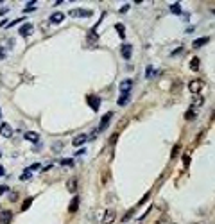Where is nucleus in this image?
Wrapping results in <instances>:
<instances>
[{
    "mask_svg": "<svg viewBox=\"0 0 215 224\" xmlns=\"http://www.w3.org/2000/svg\"><path fill=\"white\" fill-rule=\"evenodd\" d=\"M0 117H2V111H0Z\"/></svg>",
    "mask_w": 215,
    "mask_h": 224,
    "instance_id": "nucleus-34",
    "label": "nucleus"
},
{
    "mask_svg": "<svg viewBox=\"0 0 215 224\" xmlns=\"http://www.w3.org/2000/svg\"><path fill=\"white\" fill-rule=\"evenodd\" d=\"M6 192H7V187H6V185H2V187H0V195H4Z\"/></svg>",
    "mask_w": 215,
    "mask_h": 224,
    "instance_id": "nucleus-27",
    "label": "nucleus"
},
{
    "mask_svg": "<svg viewBox=\"0 0 215 224\" xmlns=\"http://www.w3.org/2000/svg\"><path fill=\"white\" fill-rule=\"evenodd\" d=\"M36 6H38L36 2H29V4H27V7H25V13H31V11H34V9H36Z\"/></svg>",
    "mask_w": 215,
    "mask_h": 224,
    "instance_id": "nucleus-20",
    "label": "nucleus"
},
{
    "mask_svg": "<svg viewBox=\"0 0 215 224\" xmlns=\"http://www.w3.org/2000/svg\"><path fill=\"white\" fill-rule=\"evenodd\" d=\"M25 140H29V142H38V140H39V134L29 131V133H25Z\"/></svg>",
    "mask_w": 215,
    "mask_h": 224,
    "instance_id": "nucleus-14",
    "label": "nucleus"
},
{
    "mask_svg": "<svg viewBox=\"0 0 215 224\" xmlns=\"http://www.w3.org/2000/svg\"><path fill=\"white\" fill-rule=\"evenodd\" d=\"M201 86H203V81L196 79V81H192V83L188 84V90H190L194 95H197V93H199V90H201Z\"/></svg>",
    "mask_w": 215,
    "mask_h": 224,
    "instance_id": "nucleus-3",
    "label": "nucleus"
},
{
    "mask_svg": "<svg viewBox=\"0 0 215 224\" xmlns=\"http://www.w3.org/2000/svg\"><path fill=\"white\" fill-rule=\"evenodd\" d=\"M61 165H68V167H70V165H74V160H63Z\"/></svg>",
    "mask_w": 215,
    "mask_h": 224,
    "instance_id": "nucleus-25",
    "label": "nucleus"
},
{
    "mask_svg": "<svg viewBox=\"0 0 215 224\" xmlns=\"http://www.w3.org/2000/svg\"><path fill=\"white\" fill-rule=\"evenodd\" d=\"M13 220V213L9 210H4V212H0V224H9Z\"/></svg>",
    "mask_w": 215,
    "mask_h": 224,
    "instance_id": "nucleus-4",
    "label": "nucleus"
},
{
    "mask_svg": "<svg viewBox=\"0 0 215 224\" xmlns=\"http://www.w3.org/2000/svg\"><path fill=\"white\" fill-rule=\"evenodd\" d=\"M67 190H68L70 194H75V192H77V177H70V179H68Z\"/></svg>",
    "mask_w": 215,
    "mask_h": 224,
    "instance_id": "nucleus-7",
    "label": "nucleus"
},
{
    "mask_svg": "<svg viewBox=\"0 0 215 224\" xmlns=\"http://www.w3.org/2000/svg\"><path fill=\"white\" fill-rule=\"evenodd\" d=\"M86 140H88V136H86V134H79L77 138H74V145H75V147H79V145H82Z\"/></svg>",
    "mask_w": 215,
    "mask_h": 224,
    "instance_id": "nucleus-15",
    "label": "nucleus"
},
{
    "mask_svg": "<svg viewBox=\"0 0 215 224\" xmlns=\"http://www.w3.org/2000/svg\"><path fill=\"white\" fill-rule=\"evenodd\" d=\"M194 117H196V113H194V111H186V115H185V118H186V120H192Z\"/></svg>",
    "mask_w": 215,
    "mask_h": 224,
    "instance_id": "nucleus-24",
    "label": "nucleus"
},
{
    "mask_svg": "<svg viewBox=\"0 0 215 224\" xmlns=\"http://www.w3.org/2000/svg\"><path fill=\"white\" fill-rule=\"evenodd\" d=\"M131 45H124V47H122V57L124 59H129V57H131Z\"/></svg>",
    "mask_w": 215,
    "mask_h": 224,
    "instance_id": "nucleus-12",
    "label": "nucleus"
},
{
    "mask_svg": "<svg viewBox=\"0 0 215 224\" xmlns=\"http://www.w3.org/2000/svg\"><path fill=\"white\" fill-rule=\"evenodd\" d=\"M38 169H39V163H34V165L29 167V170H38Z\"/></svg>",
    "mask_w": 215,
    "mask_h": 224,
    "instance_id": "nucleus-29",
    "label": "nucleus"
},
{
    "mask_svg": "<svg viewBox=\"0 0 215 224\" xmlns=\"http://www.w3.org/2000/svg\"><path fill=\"white\" fill-rule=\"evenodd\" d=\"M127 101H129V95H122V97L118 99V106H124V104H127Z\"/></svg>",
    "mask_w": 215,
    "mask_h": 224,
    "instance_id": "nucleus-21",
    "label": "nucleus"
},
{
    "mask_svg": "<svg viewBox=\"0 0 215 224\" xmlns=\"http://www.w3.org/2000/svg\"><path fill=\"white\" fill-rule=\"evenodd\" d=\"M208 43V36H204V38H199V39H196L194 41V49H199V47H203V45H206Z\"/></svg>",
    "mask_w": 215,
    "mask_h": 224,
    "instance_id": "nucleus-16",
    "label": "nucleus"
},
{
    "mask_svg": "<svg viewBox=\"0 0 215 224\" xmlns=\"http://www.w3.org/2000/svg\"><path fill=\"white\" fill-rule=\"evenodd\" d=\"M145 75H147V77H150V75H153V66H149V68H147V72H145Z\"/></svg>",
    "mask_w": 215,
    "mask_h": 224,
    "instance_id": "nucleus-28",
    "label": "nucleus"
},
{
    "mask_svg": "<svg viewBox=\"0 0 215 224\" xmlns=\"http://www.w3.org/2000/svg\"><path fill=\"white\" fill-rule=\"evenodd\" d=\"M22 179H24V181H27V179H31V170H29V169H27L24 174H22Z\"/></svg>",
    "mask_w": 215,
    "mask_h": 224,
    "instance_id": "nucleus-23",
    "label": "nucleus"
},
{
    "mask_svg": "<svg viewBox=\"0 0 215 224\" xmlns=\"http://www.w3.org/2000/svg\"><path fill=\"white\" fill-rule=\"evenodd\" d=\"M32 24H25L24 27H20V36H29L31 32H32Z\"/></svg>",
    "mask_w": 215,
    "mask_h": 224,
    "instance_id": "nucleus-10",
    "label": "nucleus"
},
{
    "mask_svg": "<svg viewBox=\"0 0 215 224\" xmlns=\"http://www.w3.org/2000/svg\"><path fill=\"white\" fill-rule=\"evenodd\" d=\"M178 151H179V145H176L174 151H172V158H176V156H178Z\"/></svg>",
    "mask_w": 215,
    "mask_h": 224,
    "instance_id": "nucleus-26",
    "label": "nucleus"
},
{
    "mask_svg": "<svg viewBox=\"0 0 215 224\" xmlns=\"http://www.w3.org/2000/svg\"><path fill=\"white\" fill-rule=\"evenodd\" d=\"M0 176H4V167L0 165Z\"/></svg>",
    "mask_w": 215,
    "mask_h": 224,
    "instance_id": "nucleus-32",
    "label": "nucleus"
},
{
    "mask_svg": "<svg viewBox=\"0 0 215 224\" xmlns=\"http://www.w3.org/2000/svg\"><path fill=\"white\" fill-rule=\"evenodd\" d=\"M131 88H133V81H131V79H124V81L120 83V92H122L124 95H129Z\"/></svg>",
    "mask_w": 215,
    "mask_h": 224,
    "instance_id": "nucleus-1",
    "label": "nucleus"
},
{
    "mask_svg": "<svg viewBox=\"0 0 215 224\" xmlns=\"http://www.w3.org/2000/svg\"><path fill=\"white\" fill-rule=\"evenodd\" d=\"M170 11L174 13V14H179V13H181V6H179V4H172V6H170Z\"/></svg>",
    "mask_w": 215,
    "mask_h": 224,
    "instance_id": "nucleus-19",
    "label": "nucleus"
},
{
    "mask_svg": "<svg viewBox=\"0 0 215 224\" xmlns=\"http://www.w3.org/2000/svg\"><path fill=\"white\" fill-rule=\"evenodd\" d=\"M4 56H6V54H4V52H2V49H0V59H2V57H4Z\"/></svg>",
    "mask_w": 215,
    "mask_h": 224,
    "instance_id": "nucleus-33",
    "label": "nucleus"
},
{
    "mask_svg": "<svg viewBox=\"0 0 215 224\" xmlns=\"http://www.w3.org/2000/svg\"><path fill=\"white\" fill-rule=\"evenodd\" d=\"M0 136L11 138V136H13V127H11L9 124H2V126H0Z\"/></svg>",
    "mask_w": 215,
    "mask_h": 224,
    "instance_id": "nucleus-2",
    "label": "nucleus"
},
{
    "mask_svg": "<svg viewBox=\"0 0 215 224\" xmlns=\"http://www.w3.org/2000/svg\"><path fill=\"white\" fill-rule=\"evenodd\" d=\"M32 201H34V197H27V199L24 201V203H22V210H27V208L32 205Z\"/></svg>",
    "mask_w": 215,
    "mask_h": 224,
    "instance_id": "nucleus-17",
    "label": "nucleus"
},
{
    "mask_svg": "<svg viewBox=\"0 0 215 224\" xmlns=\"http://www.w3.org/2000/svg\"><path fill=\"white\" fill-rule=\"evenodd\" d=\"M63 20H64V14H63V13H59V11H57V13H54V14L50 16V22H52V24H61Z\"/></svg>",
    "mask_w": 215,
    "mask_h": 224,
    "instance_id": "nucleus-11",
    "label": "nucleus"
},
{
    "mask_svg": "<svg viewBox=\"0 0 215 224\" xmlns=\"http://www.w3.org/2000/svg\"><path fill=\"white\" fill-rule=\"evenodd\" d=\"M190 68H192V70H197V68H199V59H197V57H194V59L190 61Z\"/></svg>",
    "mask_w": 215,
    "mask_h": 224,
    "instance_id": "nucleus-18",
    "label": "nucleus"
},
{
    "mask_svg": "<svg viewBox=\"0 0 215 224\" xmlns=\"http://www.w3.org/2000/svg\"><path fill=\"white\" fill-rule=\"evenodd\" d=\"M9 199H11V201H16V199H18V195H16V192H13V194H11V197H9Z\"/></svg>",
    "mask_w": 215,
    "mask_h": 224,
    "instance_id": "nucleus-30",
    "label": "nucleus"
},
{
    "mask_svg": "<svg viewBox=\"0 0 215 224\" xmlns=\"http://www.w3.org/2000/svg\"><path fill=\"white\" fill-rule=\"evenodd\" d=\"M115 29L118 31V34H120V38H124V25H120V24H117V25H115Z\"/></svg>",
    "mask_w": 215,
    "mask_h": 224,
    "instance_id": "nucleus-22",
    "label": "nucleus"
},
{
    "mask_svg": "<svg viewBox=\"0 0 215 224\" xmlns=\"http://www.w3.org/2000/svg\"><path fill=\"white\" fill-rule=\"evenodd\" d=\"M70 16H92V11L90 9H72L70 11Z\"/></svg>",
    "mask_w": 215,
    "mask_h": 224,
    "instance_id": "nucleus-6",
    "label": "nucleus"
},
{
    "mask_svg": "<svg viewBox=\"0 0 215 224\" xmlns=\"http://www.w3.org/2000/svg\"><path fill=\"white\" fill-rule=\"evenodd\" d=\"M113 220H115V212L108 210L106 215H104V219H102V224H113Z\"/></svg>",
    "mask_w": 215,
    "mask_h": 224,
    "instance_id": "nucleus-8",
    "label": "nucleus"
},
{
    "mask_svg": "<svg viewBox=\"0 0 215 224\" xmlns=\"http://www.w3.org/2000/svg\"><path fill=\"white\" fill-rule=\"evenodd\" d=\"M111 117H113V113H106V115L102 117V120H100V126H99V131H104V129H106V126L110 124Z\"/></svg>",
    "mask_w": 215,
    "mask_h": 224,
    "instance_id": "nucleus-9",
    "label": "nucleus"
},
{
    "mask_svg": "<svg viewBox=\"0 0 215 224\" xmlns=\"http://www.w3.org/2000/svg\"><path fill=\"white\" fill-rule=\"evenodd\" d=\"M117 136H118V134H117V133H115V134H113V136H111V144H115V142H117Z\"/></svg>",
    "mask_w": 215,
    "mask_h": 224,
    "instance_id": "nucleus-31",
    "label": "nucleus"
},
{
    "mask_svg": "<svg viewBox=\"0 0 215 224\" xmlns=\"http://www.w3.org/2000/svg\"><path fill=\"white\" fill-rule=\"evenodd\" d=\"M88 104H90V108H92L93 111H97L99 106H100V99H99L97 95H90V97H88Z\"/></svg>",
    "mask_w": 215,
    "mask_h": 224,
    "instance_id": "nucleus-5",
    "label": "nucleus"
},
{
    "mask_svg": "<svg viewBox=\"0 0 215 224\" xmlns=\"http://www.w3.org/2000/svg\"><path fill=\"white\" fill-rule=\"evenodd\" d=\"M77 206H79V197L75 195V197L70 201V205H68V212H72V213H74V212L77 210Z\"/></svg>",
    "mask_w": 215,
    "mask_h": 224,
    "instance_id": "nucleus-13",
    "label": "nucleus"
}]
</instances>
